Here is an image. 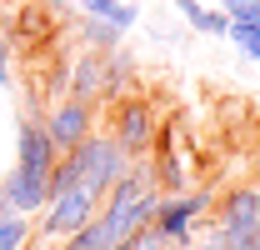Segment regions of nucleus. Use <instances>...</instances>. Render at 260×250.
I'll return each instance as SVG.
<instances>
[{"label": "nucleus", "instance_id": "nucleus-15", "mask_svg": "<svg viewBox=\"0 0 260 250\" xmlns=\"http://www.w3.org/2000/svg\"><path fill=\"white\" fill-rule=\"evenodd\" d=\"M10 80H15V70H10V40L0 35V90H10Z\"/></svg>", "mask_w": 260, "mask_h": 250}, {"label": "nucleus", "instance_id": "nucleus-2", "mask_svg": "<svg viewBox=\"0 0 260 250\" xmlns=\"http://www.w3.org/2000/svg\"><path fill=\"white\" fill-rule=\"evenodd\" d=\"M210 190H175V195H160V205H155V235H160L170 250L190 245L195 240V225L205 220V210H210Z\"/></svg>", "mask_w": 260, "mask_h": 250}, {"label": "nucleus", "instance_id": "nucleus-7", "mask_svg": "<svg viewBox=\"0 0 260 250\" xmlns=\"http://www.w3.org/2000/svg\"><path fill=\"white\" fill-rule=\"evenodd\" d=\"M215 235L220 240H240V235H260V185H235L225 190L220 210H215Z\"/></svg>", "mask_w": 260, "mask_h": 250}, {"label": "nucleus", "instance_id": "nucleus-11", "mask_svg": "<svg viewBox=\"0 0 260 250\" xmlns=\"http://www.w3.org/2000/svg\"><path fill=\"white\" fill-rule=\"evenodd\" d=\"M35 245V215L5 210L0 215V250H30Z\"/></svg>", "mask_w": 260, "mask_h": 250}, {"label": "nucleus", "instance_id": "nucleus-13", "mask_svg": "<svg viewBox=\"0 0 260 250\" xmlns=\"http://www.w3.org/2000/svg\"><path fill=\"white\" fill-rule=\"evenodd\" d=\"M80 35L95 45L100 55H110V50L120 45V30H115V25H105V20H85V30H80Z\"/></svg>", "mask_w": 260, "mask_h": 250}, {"label": "nucleus", "instance_id": "nucleus-6", "mask_svg": "<svg viewBox=\"0 0 260 250\" xmlns=\"http://www.w3.org/2000/svg\"><path fill=\"white\" fill-rule=\"evenodd\" d=\"M45 135L55 140L60 155H65V150H75L80 140L95 135V105H90V100H70V95L55 100V105L45 110Z\"/></svg>", "mask_w": 260, "mask_h": 250}, {"label": "nucleus", "instance_id": "nucleus-4", "mask_svg": "<svg viewBox=\"0 0 260 250\" xmlns=\"http://www.w3.org/2000/svg\"><path fill=\"white\" fill-rule=\"evenodd\" d=\"M80 155H85V185L95 190L100 200H105L110 185H115L130 165H135V155H125V150H120L110 135H100V130L90 135V140H80Z\"/></svg>", "mask_w": 260, "mask_h": 250}, {"label": "nucleus", "instance_id": "nucleus-12", "mask_svg": "<svg viewBox=\"0 0 260 250\" xmlns=\"http://www.w3.org/2000/svg\"><path fill=\"white\" fill-rule=\"evenodd\" d=\"M220 10L230 15V25L260 30V0H220Z\"/></svg>", "mask_w": 260, "mask_h": 250}, {"label": "nucleus", "instance_id": "nucleus-3", "mask_svg": "<svg viewBox=\"0 0 260 250\" xmlns=\"http://www.w3.org/2000/svg\"><path fill=\"white\" fill-rule=\"evenodd\" d=\"M155 125H160V120H155V110H150L140 95H130V100H120V105L110 110V130H105V135H110L125 155L140 160L150 145H155Z\"/></svg>", "mask_w": 260, "mask_h": 250}, {"label": "nucleus", "instance_id": "nucleus-8", "mask_svg": "<svg viewBox=\"0 0 260 250\" xmlns=\"http://www.w3.org/2000/svg\"><path fill=\"white\" fill-rule=\"evenodd\" d=\"M0 195H5V205L10 210H20V215H40L45 210V200H50V180H35L25 170H5L0 175Z\"/></svg>", "mask_w": 260, "mask_h": 250}, {"label": "nucleus", "instance_id": "nucleus-5", "mask_svg": "<svg viewBox=\"0 0 260 250\" xmlns=\"http://www.w3.org/2000/svg\"><path fill=\"white\" fill-rule=\"evenodd\" d=\"M55 140L45 135V120H35V115H20L15 120V170H25L35 180H50V170H55Z\"/></svg>", "mask_w": 260, "mask_h": 250}, {"label": "nucleus", "instance_id": "nucleus-9", "mask_svg": "<svg viewBox=\"0 0 260 250\" xmlns=\"http://www.w3.org/2000/svg\"><path fill=\"white\" fill-rule=\"evenodd\" d=\"M80 10H85V20H105L120 35L130 25H140V5H130V0H80Z\"/></svg>", "mask_w": 260, "mask_h": 250}, {"label": "nucleus", "instance_id": "nucleus-10", "mask_svg": "<svg viewBox=\"0 0 260 250\" xmlns=\"http://www.w3.org/2000/svg\"><path fill=\"white\" fill-rule=\"evenodd\" d=\"M100 90H105V60H100V50H90L75 65V75H70V100H90L95 105Z\"/></svg>", "mask_w": 260, "mask_h": 250}, {"label": "nucleus", "instance_id": "nucleus-14", "mask_svg": "<svg viewBox=\"0 0 260 250\" xmlns=\"http://www.w3.org/2000/svg\"><path fill=\"white\" fill-rule=\"evenodd\" d=\"M225 40H235V45H240V55H245V60H260V30L230 25V35H225Z\"/></svg>", "mask_w": 260, "mask_h": 250}, {"label": "nucleus", "instance_id": "nucleus-16", "mask_svg": "<svg viewBox=\"0 0 260 250\" xmlns=\"http://www.w3.org/2000/svg\"><path fill=\"white\" fill-rule=\"evenodd\" d=\"M180 250H205V245H200V240H190V245H180Z\"/></svg>", "mask_w": 260, "mask_h": 250}, {"label": "nucleus", "instance_id": "nucleus-1", "mask_svg": "<svg viewBox=\"0 0 260 250\" xmlns=\"http://www.w3.org/2000/svg\"><path fill=\"white\" fill-rule=\"evenodd\" d=\"M95 215H100V195L90 185L60 190V195H50L45 210L35 215V240H70L75 230H85Z\"/></svg>", "mask_w": 260, "mask_h": 250}]
</instances>
